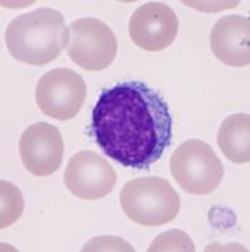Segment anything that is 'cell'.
Masks as SVG:
<instances>
[{
  "label": "cell",
  "mask_w": 250,
  "mask_h": 252,
  "mask_svg": "<svg viewBox=\"0 0 250 252\" xmlns=\"http://www.w3.org/2000/svg\"><path fill=\"white\" fill-rule=\"evenodd\" d=\"M1 222L0 227L5 228L17 222L23 213V195L14 184L1 181Z\"/></svg>",
  "instance_id": "obj_12"
},
{
  "label": "cell",
  "mask_w": 250,
  "mask_h": 252,
  "mask_svg": "<svg viewBox=\"0 0 250 252\" xmlns=\"http://www.w3.org/2000/svg\"><path fill=\"white\" fill-rule=\"evenodd\" d=\"M148 251H195V245L186 232L171 229L161 233L149 246Z\"/></svg>",
  "instance_id": "obj_13"
},
{
  "label": "cell",
  "mask_w": 250,
  "mask_h": 252,
  "mask_svg": "<svg viewBox=\"0 0 250 252\" xmlns=\"http://www.w3.org/2000/svg\"><path fill=\"white\" fill-rule=\"evenodd\" d=\"M65 145L56 126L37 123L27 127L19 140V153L24 168L35 177H47L57 172L64 159Z\"/></svg>",
  "instance_id": "obj_9"
},
{
  "label": "cell",
  "mask_w": 250,
  "mask_h": 252,
  "mask_svg": "<svg viewBox=\"0 0 250 252\" xmlns=\"http://www.w3.org/2000/svg\"><path fill=\"white\" fill-rule=\"evenodd\" d=\"M67 53L86 71H103L115 60L118 40L109 26L96 18H81L69 27Z\"/></svg>",
  "instance_id": "obj_5"
},
{
  "label": "cell",
  "mask_w": 250,
  "mask_h": 252,
  "mask_svg": "<svg viewBox=\"0 0 250 252\" xmlns=\"http://www.w3.org/2000/svg\"><path fill=\"white\" fill-rule=\"evenodd\" d=\"M170 166L179 187L196 195L213 193L224 177V166L213 148L196 139L186 140L175 150Z\"/></svg>",
  "instance_id": "obj_4"
},
{
  "label": "cell",
  "mask_w": 250,
  "mask_h": 252,
  "mask_svg": "<svg viewBox=\"0 0 250 252\" xmlns=\"http://www.w3.org/2000/svg\"><path fill=\"white\" fill-rule=\"evenodd\" d=\"M179 26V18L170 5L161 1H149L133 13L129 34L133 43L139 48L159 52L175 42Z\"/></svg>",
  "instance_id": "obj_8"
},
{
  "label": "cell",
  "mask_w": 250,
  "mask_h": 252,
  "mask_svg": "<svg viewBox=\"0 0 250 252\" xmlns=\"http://www.w3.org/2000/svg\"><path fill=\"white\" fill-rule=\"evenodd\" d=\"M124 213L141 226H162L175 220L179 212V193L163 178H137L128 182L120 192Z\"/></svg>",
  "instance_id": "obj_3"
},
{
  "label": "cell",
  "mask_w": 250,
  "mask_h": 252,
  "mask_svg": "<svg viewBox=\"0 0 250 252\" xmlns=\"http://www.w3.org/2000/svg\"><path fill=\"white\" fill-rule=\"evenodd\" d=\"M116 183V173L110 163L92 150L72 155L65 170V184L75 197L95 201L107 197Z\"/></svg>",
  "instance_id": "obj_7"
},
{
  "label": "cell",
  "mask_w": 250,
  "mask_h": 252,
  "mask_svg": "<svg viewBox=\"0 0 250 252\" xmlns=\"http://www.w3.org/2000/svg\"><path fill=\"white\" fill-rule=\"evenodd\" d=\"M83 78L70 68H56L42 76L36 89V101L44 115L56 120H71L86 98Z\"/></svg>",
  "instance_id": "obj_6"
},
{
  "label": "cell",
  "mask_w": 250,
  "mask_h": 252,
  "mask_svg": "<svg viewBox=\"0 0 250 252\" xmlns=\"http://www.w3.org/2000/svg\"><path fill=\"white\" fill-rule=\"evenodd\" d=\"M217 144L222 154L235 164L250 160V116L235 114L222 121L217 134Z\"/></svg>",
  "instance_id": "obj_11"
},
{
  "label": "cell",
  "mask_w": 250,
  "mask_h": 252,
  "mask_svg": "<svg viewBox=\"0 0 250 252\" xmlns=\"http://www.w3.org/2000/svg\"><path fill=\"white\" fill-rule=\"evenodd\" d=\"M173 119L161 94L141 81L104 90L92 110V138L112 160L148 169L172 143Z\"/></svg>",
  "instance_id": "obj_1"
},
{
  "label": "cell",
  "mask_w": 250,
  "mask_h": 252,
  "mask_svg": "<svg viewBox=\"0 0 250 252\" xmlns=\"http://www.w3.org/2000/svg\"><path fill=\"white\" fill-rule=\"evenodd\" d=\"M9 53L19 62L44 66L55 61L69 43L64 15L52 8L18 15L5 32Z\"/></svg>",
  "instance_id": "obj_2"
},
{
  "label": "cell",
  "mask_w": 250,
  "mask_h": 252,
  "mask_svg": "<svg viewBox=\"0 0 250 252\" xmlns=\"http://www.w3.org/2000/svg\"><path fill=\"white\" fill-rule=\"evenodd\" d=\"M210 46L216 58L226 66H249V18L235 14L220 18L211 31Z\"/></svg>",
  "instance_id": "obj_10"
}]
</instances>
